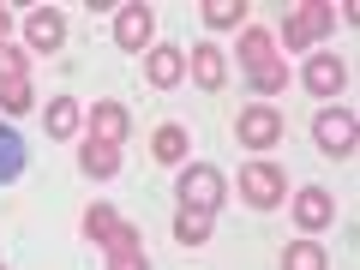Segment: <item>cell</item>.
I'll return each instance as SVG.
<instances>
[{
	"instance_id": "21",
	"label": "cell",
	"mask_w": 360,
	"mask_h": 270,
	"mask_svg": "<svg viewBox=\"0 0 360 270\" xmlns=\"http://www.w3.org/2000/svg\"><path fill=\"white\" fill-rule=\"evenodd\" d=\"M174 240H180V246H205V240H210V217H193V210H180Z\"/></svg>"
},
{
	"instance_id": "25",
	"label": "cell",
	"mask_w": 360,
	"mask_h": 270,
	"mask_svg": "<svg viewBox=\"0 0 360 270\" xmlns=\"http://www.w3.org/2000/svg\"><path fill=\"white\" fill-rule=\"evenodd\" d=\"M6 30H13V13H6V6H0V42H6Z\"/></svg>"
},
{
	"instance_id": "1",
	"label": "cell",
	"mask_w": 360,
	"mask_h": 270,
	"mask_svg": "<svg viewBox=\"0 0 360 270\" xmlns=\"http://www.w3.org/2000/svg\"><path fill=\"white\" fill-rule=\"evenodd\" d=\"M240 72L258 96H276L288 90V60L276 49V30H240Z\"/></svg>"
},
{
	"instance_id": "20",
	"label": "cell",
	"mask_w": 360,
	"mask_h": 270,
	"mask_svg": "<svg viewBox=\"0 0 360 270\" xmlns=\"http://www.w3.org/2000/svg\"><path fill=\"white\" fill-rule=\"evenodd\" d=\"M205 25H210V30L246 25V6H240V0H210V6H205Z\"/></svg>"
},
{
	"instance_id": "12",
	"label": "cell",
	"mask_w": 360,
	"mask_h": 270,
	"mask_svg": "<svg viewBox=\"0 0 360 270\" xmlns=\"http://www.w3.org/2000/svg\"><path fill=\"white\" fill-rule=\"evenodd\" d=\"M186 66H193V84L198 90H222V84H229V78H222V72H229V60H222L217 42H198V49L186 54Z\"/></svg>"
},
{
	"instance_id": "10",
	"label": "cell",
	"mask_w": 360,
	"mask_h": 270,
	"mask_svg": "<svg viewBox=\"0 0 360 270\" xmlns=\"http://www.w3.org/2000/svg\"><path fill=\"white\" fill-rule=\"evenodd\" d=\"M300 84H307L312 96H336V90L348 84V66L336 60V54H312V60H307V72H300Z\"/></svg>"
},
{
	"instance_id": "8",
	"label": "cell",
	"mask_w": 360,
	"mask_h": 270,
	"mask_svg": "<svg viewBox=\"0 0 360 270\" xmlns=\"http://www.w3.org/2000/svg\"><path fill=\"white\" fill-rule=\"evenodd\" d=\"M150 37H156V13H150V6H120V13H115V49L144 54Z\"/></svg>"
},
{
	"instance_id": "14",
	"label": "cell",
	"mask_w": 360,
	"mask_h": 270,
	"mask_svg": "<svg viewBox=\"0 0 360 270\" xmlns=\"http://www.w3.org/2000/svg\"><path fill=\"white\" fill-rule=\"evenodd\" d=\"M90 139L120 150V139H127V108H120V103H96V108H90Z\"/></svg>"
},
{
	"instance_id": "19",
	"label": "cell",
	"mask_w": 360,
	"mask_h": 270,
	"mask_svg": "<svg viewBox=\"0 0 360 270\" xmlns=\"http://www.w3.org/2000/svg\"><path fill=\"white\" fill-rule=\"evenodd\" d=\"M283 270H330V258H324V246H312V240H295L283 252Z\"/></svg>"
},
{
	"instance_id": "6",
	"label": "cell",
	"mask_w": 360,
	"mask_h": 270,
	"mask_svg": "<svg viewBox=\"0 0 360 270\" xmlns=\"http://www.w3.org/2000/svg\"><path fill=\"white\" fill-rule=\"evenodd\" d=\"M234 139L246 144V150H270V144L283 139V115H276V108H240V120H234Z\"/></svg>"
},
{
	"instance_id": "11",
	"label": "cell",
	"mask_w": 360,
	"mask_h": 270,
	"mask_svg": "<svg viewBox=\"0 0 360 270\" xmlns=\"http://www.w3.org/2000/svg\"><path fill=\"white\" fill-rule=\"evenodd\" d=\"M295 222H300L307 234L330 229V222H336V205H330V193H324V186H307V193H295Z\"/></svg>"
},
{
	"instance_id": "4",
	"label": "cell",
	"mask_w": 360,
	"mask_h": 270,
	"mask_svg": "<svg viewBox=\"0 0 360 270\" xmlns=\"http://www.w3.org/2000/svg\"><path fill=\"white\" fill-rule=\"evenodd\" d=\"M240 198H246L252 210H276V205L288 198V174H283L276 162H246V168H240Z\"/></svg>"
},
{
	"instance_id": "2",
	"label": "cell",
	"mask_w": 360,
	"mask_h": 270,
	"mask_svg": "<svg viewBox=\"0 0 360 270\" xmlns=\"http://www.w3.org/2000/svg\"><path fill=\"white\" fill-rule=\"evenodd\" d=\"M84 234H90L96 246H103L108 258H115V252H144L139 229H132V222L120 217V210H108V205H90V210H84Z\"/></svg>"
},
{
	"instance_id": "15",
	"label": "cell",
	"mask_w": 360,
	"mask_h": 270,
	"mask_svg": "<svg viewBox=\"0 0 360 270\" xmlns=\"http://www.w3.org/2000/svg\"><path fill=\"white\" fill-rule=\"evenodd\" d=\"M78 168H84V174H96V180H115V174H120V150H115V144L84 139V150H78Z\"/></svg>"
},
{
	"instance_id": "26",
	"label": "cell",
	"mask_w": 360,
	"mask_h": 270,
	"mask_svg": "<svg viewBox=\"0 0 360 270\" xmlns=\"http://www.w3.org/2000/svg\"><path fill=\"white\" fill-rule=\"evenodd\" d=\"M0 270H6V264H0Z\"/></svg>"
},
{
	"instance_id": "7",
	"label": "cell",
	"mask_w": 360,
	"mask_h": 270,
	"mask_svg": "<svg viewBox=\"0 0 360 270\" xmlns=\"http://www.w3.org/2000/svg\"><path fill=\"white\" fill-rule=\"evenodd\" d=\"M312 139H319L324 156H348L354 150V115H348V108H324V115L312 120Z\"/></svg>"
},
{
	"instance_id": "22",
	"label": "cell",
	"mask_w": 360,
	"mask_h": 270,
	"mask_svg": "<svg viewBox=\"0 0 360 270\" xmlns=\"http://www.w3.org/2000/svg\"><path fill=\"white\" fill-rule=\"evenodd\" d=\"M0 108H6V115H25V108H30V78H13V84H0Z\"/></svg>"
},
{
	"instance_id": "5",
	"label": "cell",
	"mask_w": 360,
	"mask_h": 270,
	"mask_svg": "<svg viewBox=\"0 0 360 270\" xmlns=\"http://www.w3.org/2000/svg\"><path fill=\"white\" fill-rule=\"evenodd\" d=\"M336 25V6H295V13L283 18V30H276V49H312V42L324 37V30Z\"/></svg>"
},
{
	"instance_id": "23",
	"label": "cell",
	"mask_w": 360,
	"mask_h": 270,
	"mask_svg": "<svg viewBox=\"0 0 360 270\" xmlns=\"http://www.w3.org/2000/svg\"><path fill=\"white\" fill-rule=\"evenodd\" d=\"M13 78H25V49L0 42V84H13Z\"/></svg>"
},
{
	"instance_id": "24",
	"label": "cell",
	"mask_w": 360,
	"mask_h": 270,
	"mask_svg": "<svg viewBox=\"0 0 360 270\" xmlns=\"http://www.w3.org/2000/svg\"><path fill=\"white\" fill-rule=\"evenodd\" d=\"M108 270H150V258H144V252H115Z\"/></svg>"
},
{
	"instance_id": "9",
	"label": "cell",
	"mask_w": 360,
	"mask_h": 270,
	"mask_svg": "<svg viewBox=\"0 0 360 270\" xmlns=\"http://www.w3.org/2000/svg\"><path fill=\"white\" fill-rule=\"evenodd\" d=\"M25 42H30L37 54H54V49L66 42V18L54 13V6H37V13L25 18Z\"/></svg>"
},
{
	"instance_id": "13",
	"label": "cell",
	"mask_w": 360,
	"mask_h": 270,
	"mask_svg": "<svg viewBox=\"0 0 360 270\" xmlns=\"http://www.w3.org/2000/svg\"><path fill=\"white\" fill-rule=\"evenodd\" d=\"M144 78H150L156 90H174L180 78H186V54H180V49H150V60H144Z\"/></svg>"
},
{
	"instance_id": "17",
	"label": "cell",
	"mask_w": 360,
	"mask_h": 270,
	"mask_svg": "<svg viewBox=\"0 0 360 270\" xmlns=\"http://www.w3.org/2000/svg\"><path fill=\"white\" fill-rule=\"evenodd\" d=\"M150 156L156 162H180V156H186V127H156L150 132Z\"/></svg>"
},
{
	"instance_id": "3",
	"label": "cell",
	"mask_w": 360,
	"mask_h": 270,
	"mask_svg": "<svg viewBox=\"0 0 360 270\" xmlns=\"http://www.w3.org/2000/svg\"><path fill=\"white\" fill-rule=\"evenodd\" d=\"M174 193H180V210H193V217H217V210H222V193H229V186H222L217 168L198 162V168H186V174H180Z\"/></svg>"
},
{
	"instance_id": "18",
	"label": "cell",
	"mask_w": 360,
	"mask_h": 270,
	"mask_svg": "<svg viewBox=\"0 0 360 270\" xmlns=\"http://www.w3.org/2000/svg\"><path fill=\"white\" fill-rule=\"evenodd\" d=\"M42 120H49V139H72V132H78V103H72V96H54Z\"/></svg>"
},
{
	"instance_id": "16",
	"label": "cell",
	"mask_w": 360,
	"mask_h": 270,
	"mask_svg": "<svg viewBox=\"0 0 360 270\" xmlns=\"http://www.w3.org/2000/svg\"><path fill=\"white\" fill-rule=\"evenodd\" d=\"M18 174H25V139L13 127H0V186H13Z\"/></svg>"
}]
</instances>
